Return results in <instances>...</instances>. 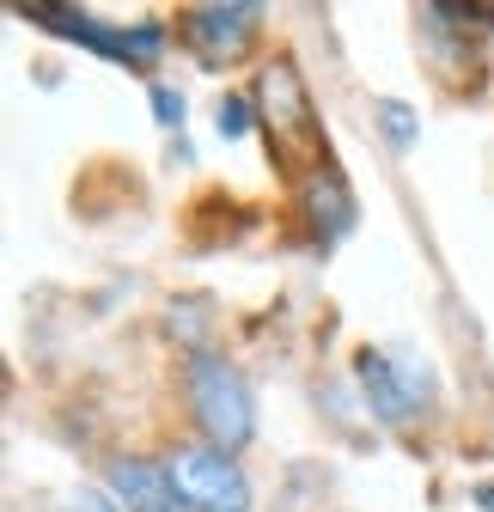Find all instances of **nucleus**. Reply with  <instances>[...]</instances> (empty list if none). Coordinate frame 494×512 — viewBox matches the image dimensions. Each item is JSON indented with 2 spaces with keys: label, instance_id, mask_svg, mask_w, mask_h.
I'll use <instances>...</instances> for the list:
<instances>
[{
  "label": "nucleus",
  "instance_id": "nucleus-1",
  "mask_svg": "<svg viewBox=\"0 0 494 512\" xmlns=\"http://www.w3.org/2000/svg\"><path fill=\"white\" fill-rule=\"evenodd\" d=\"M183 391H190V415L202 421L208 445H220V452H238V445L251 439V427H257V415H251V384H244L226 360L196 354L190 372H183Z\"/></svg>",
  "mask_w": 494,
  "mask_h": 512
},
{
  "label": "nucleus",
  "instance_id": "nucleus-2",
  "mask_svg": "<svg viewBox=\"0 0 494 512\" xmlns=\"http://www.w3.org/2000/svg\"><path fill=\"white\" fill-rule=\"evenodd\" d=\"M177 494L190 512H244L251 506V482H244V470L220 452V445H177V452L165 458Z\"/></svg>",
  "mask_w": 494,
  "mask_h": 512
},
{
  "label": "nucleus",
  "instance_id": "nucleus-3",
  "mask_svg": "<svg viewBox=\"0 0 494 512\" xmlns=\"http://www.w3.org/2000/svg\"><path fill=\"white\" fill-rule=\"evenodd\" d=\"M25 19L37 25H55V37H68V43H86L110 61H129V68H153L159 49H165V31L159 25H135V31H116V25H98L92 13H74V7H19Z\"/></svg>",
  "mask_w": 494,
  "mask_h": 512
},
{
  "label": "nucleus",
  "instance_id": "nucleus-4",
  "mask_svg": "<svg viewBox=\"0 0 494 512\" xmlns=\"http://www.w3.org/2000/svg\"><path fill=\"white\" fill-rule=\"evenodd\" d=\"M257 104H263V122H269L281 159H299L305 147H318V116H312V98H305V80H299L293 61H275L263 74Z\"/></svg>",
  "mask_w": 494,
  "mask_h": 512
},
{
  "label": "nucleus",
  "instance_id": "nucleus-5",
  "mask_svg": "<svg viewBox=\"0 0 494 512\" xmlns=\"http://www.w3.org/2000/svg\"><path fill=\"white\" fill-rule=\"evenodd\" d=\"M257 7H183L177 19V37L190 43L208 68H226V61H238L244 49H251L257 37Z\"/></svg>",
  "mask_w": 494,
  "mask_h": 512
},
{
  "label": "nucleus",
  "instance_id": "nucleus-6",
  "mask_svg": "<svg viewBox=\"0 0 494 512\" xmlns=\"http://www.w3.org/2000/svg\"><path fill=\"white\" fill-rule=\"evenodd\" d=\"M354 372H360V391H366V403H373L379 421H391V427H409V421H415V409H421V384H415V378H403V372H397L385 354H373V348L354 360Z\"/></svg>",
  "mask_w": 494,
  "mask_h": 512
},
{
  "label": "nucleus",
  "instance_id": "nucleus-7",
  "mask_svg": "<svg viewBox=\"0 0 494 512\" xmlns=\"http://www.w3.org/2000/svg\"><path fill=\"white\" fill-rule=\"evenodd\" d=\"M110 494L122 512H183V494L171 482L165 464H147V458H122L110 464Z\"/></svg>",
  "mask_w": 494,
  "mask_h": 512
},
{
  "label": "nucleus",
  "instance_id": "nucleus-8",
  "mask_svg": "<svg viewBox=\"0 0 494 512\" xmlns=\"http://www.w3.org/2000/svg\"><path fill=\"white\" fill-rule=\"evenodd\" d=\"M305 214H312V226L318 232H348V220H354V202H348V183H342V171H312V183H305Z\"/></svg>",
  "mask_w": 494,
  "mask_h": 512
},
{
  "label": "nucleus",
  "instance_id": "nucleus-9",
  "mask_svg": "<svg viewBox=\"0 0 494 512\" xmlns=\"http://www.w3.org/2000/svg\"><path fill=\"white\" fill-rule=\"evenodd\" d=\"M214 122H220V135H226V141L251 135V98H238V92L220 98V104H214Z\"/></svg>",
  "mask_w": 494,
  "mask_h": 512
},
{
  "label": "nucleus",
  "instance_id": "nucleus-10",
  "mask_svg": "<svg viewBox=\"0 0 494 512\" xmlns=\"http://www.w3.org/2000/svg\"><path fill=\"white\" fill-rule=\"evenodd\" d=\"M379 116L391 122L385 135H391L397 147H409V141H415V110H409V104H391V98H385V104H379Z\"/></svg>",
  "mask_w": 494,
  "mask_h": 512
},
{
  "label": "nucleus",
  "instance_id": "nucleus-11",
  "mask_svg": "<svg viewBox=\"0 0 494 512\" xmlns=\"http://www.w3.org/2000/svg\"><path fill=\"white\" fill-rule=\"evenodd\" d=\"M153 116H159L165 128H177V122H183V98H177L171 86H153Z\"/></svg>",
  "mask_w": 494,
  "mask_h": 512
},
{
  "label": "nucleus",
  "instance_id": "nucleus-12",
  "mask_svg": "<svg viewBox=\"0 0 494 512\" xmlns=\"http://www.w3.org/2000/svg\"><path fill=\"white\" fill-rule=\"evenodd\" d=\"M470 500H476V506H482V512H494V482H482V488H476V494H470Z\"/></svg>",
  "mask_w": 494,
  "mask_h": 512
},
{
  "label": "nucleus",
  "instance_id": "nucleus-13",
  "mask_svg": "<svg viewBox=\"0 0 494 512\" xmlns=\"http://www.w3.org/2000/svg\"><path fill=\"white\" fill-rule=\"evenodd\" d=\"M74 512H116V506H110V500H98V494H86V500H80Z\"/></svg>",
  "mask_w": 494,
  "mask_h": 512
}]
</instances>
